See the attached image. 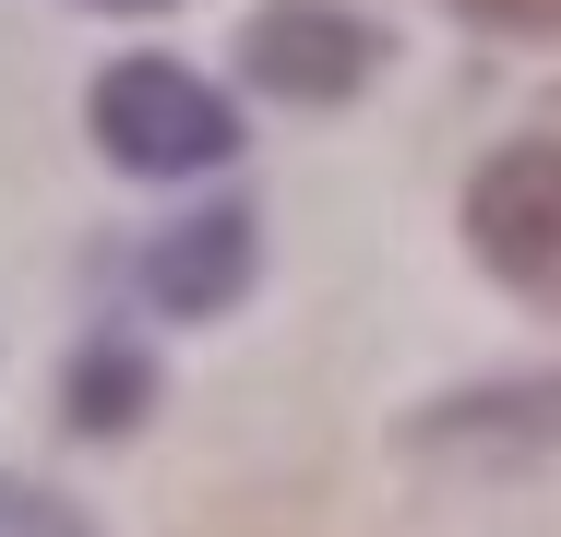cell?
I'll return each instance as SVG.
<instances>
[{"mask_svg":"<svg viewBox=\"0 0 561 537\" xmlns=\"http://www.w3.org/2000/svg\"><path fill=\"white\" fill-rule=\"evenodd\" d=\"M84 119H96V156L131 168V180H192V168H216L227 144H239L227 96L192 60H108L96 96H84Z\"/></svg>","mask_w":561,"mask_h":537,"instance_id":"cell-1","label":"cell"},{"mask_svg":"<svg viewBox=\"0 0 561 537\" xmlns=\"http://www.w3.org/2000/svg\"><path fill=\"white\" fill-rule=\"evenodd\" d=\"M466 251L514 287L561 311V144H502L478 180H466Z\"/></svg>","mask_w":561,"mask_h":537,"instance_id":"cell-2","label":"cell"},{"mask_svg":"<svg viewBox=\"0 0 561 537\" xmlns=\"http://www.w3.org/2000/svg\"><path fill=\"white\" fill-rule=\"evenodd\" d=\"M370 60H382V24H358L335 0H275V12H251V84H275V96H299V107L358 96Z\"/></svg>","mask_w":561,"mask_h":537,"instance_id":"cell-3","label":"cell"},{"mask_svg":"<svg viewBox=\"0 0 561 537\" xmlns=\"http://www.w3.org/2000/svg\"><path fill=\"white\" fill-rule=\"evenodd\" d=\"M251 287V215H192L180 239H156L144 263V299L156 311H227Z\"/></svg>","mask_w":561,"mask_h":537,"instance_id":"cell-4","label":"cell"},{"mask_svg":"<svg viewBox=\"0 0 561 537\" xmlns=\"http://www.w3.org/2000/svg\"><path fill=\"white\" fill-rule=\"evenodd\" d=\"M0 537H96L72 502H48V490H24V478H0Z\"/></svg>","mask_w":561,"mask_h":537,"instance_id":"cell-5","label":"cell"},{"mask_svg":"<svg viewBox=\"0 0 561 537\" xmlns=\"http://www.w3.org/2000/svg\"><path fill=\"white\" fill-rule=\"evenodd\" d=\"M466 12H490V24H526V36H561V0H466Z\"/></svg>","mask_w":561,"mask_h":537,"instance_id":"cell-6","label":"cell"},{"mask_svg":"<svg viewBox=\"0 0 561 537\" xmlns=\"http://www.w3.org/2000/svg\"><path fill=\"white\" fill-rule=\"evenodd\" d=\"M84 12H180V0H84Z\"/></svg>","mask_w":561,"mask_h":537,"instance_id":"cell-7","label":"cell"}]
</instances>
